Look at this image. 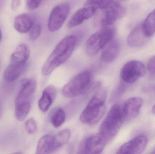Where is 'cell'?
<instances>
[{
  "instance_id": "277c9868",
  "label": "cell",
  "mask_w": 155,
  "mask_h": 154,
  "mask_svg": "<svg viewBox=\"0 0 155 154\" xmlns=\"http://www.w3.org/2000/svg\"><path fill=\"white\" fill-rule=\"evenodd\" d=\"M71 137L70 129L62 130L55 135L47 134L39 140L36 148L37 154L51 153L68 143Z\"/></svg>"
},
{
  "instance_id": "484cf974",
  "label": "cell",
  "mask_w": 155,
  "mask_h": 154,
  "mask_svg": "<svg viewBox=\"0 0 155 154\" xmlns=\"http://www.w3.org/2000/svg\"><path fill=\"white\" fill-rule=\"evenodd\" d=\"M29 37L31 40L37 39L41 34V27L39 24H34L31 30L29 31Z\"/></svg>"
},
{
  "instance_id": "e575fe53",
  "label": "cell",
  "mask_w": 155,
  "mask_h": 154,
  "mask_svg": "<svg viewBox=\"0 0 155 154\" xmlns=\"http://www.w3.org/2000/svg\"><path fill=\"white\" fill-rule=\"evenodd\" d=\"M121 1H125V0H121Z\"/></svg>"
},
{
  "instance_id": "e0dca14e",
  "label": "cell",
  "mask_w": 155,
  "mask_h": 154,
  "mask_svg": "<svg viewBox=\"0 0 155 154\" xmlns=\"http://www.w3.org/2000/svg\"><path fill=\"white\" fill-rule=\"evenodd\" d=\"M36 81L33 78L25 79L22 81L21 90L15 100V104L28 100L36 89Z\"/></svg>"
},
{
  "instance_id": "cb8c5ba5",
  "label": "cell",
  "mask_w": 155,
  "mask_h": 154,
  "mask_svg": "<svg viewBox=\"0 0 155 154\" xmlns=\"http://www.w3.org/2000/svg\"><path fill=\"white\" fill-rule=\"evenodd\" d=\"M113 0H86L84 5L86 6H94L97 10L107 6Z\"/></svg>"
},
{
  "instance_id": "d6a6232c",
  "label": "cell",
  "mask_w": 155,
  "mask_h": 154,
  "mask_svg": "<svg viewBox=\"0 0 155 154\" xmlns=\"http://www.w3.org/2000/svg\"><path fill=\"white\" fill-rule=\"evenodd\" d=\"M151 153L155 154V148L154 149V150L153 151V152H151Z\"/></svg>"
},
{
  "instance_id": "4dcf8cb0",
  "label": "cell",
  "mask_w": 155,
  "mask_h": 154,
  "mask_svg": "<svg viewBox=\"0 0 155 154\" xmlns=\"http://www.w3.org/2000/svg\"><path fill=\"white\" fill-rule=\"evenodd\" d=\"M153 112L155 115V105H154V106L153 107Z\"/></svg>"
},
{
  "instance_id": "ac0fdd59",
  "label": "cell",
  "mask_w": 155,
  "mask_h": 154,
  "mask_svg": "<svg viewBox=\"0 0 155 154\" xmlns=\"http://www.w3.org/2000/svg\"><path fill=\"white\" fill-rule=\"evenodd\" d=\"M34 25L32 17L27 13L17 15L14 20V27L16 31L21 33L30 31Z\"/></svg>"
},
{
  "instance_id": "ba28073f",
  "label": "cell",
  "mask_w": 155,
  "mask_h": 154,
  "mask_svg": "<svg viewBox=\"0 0 155 154\" xmlns=\"http://www.w3.org/2000/svg\"><path fill=\"white\" fill-rule=\"evenodd\" d=\"M145 73V67L143 62L137 60L128 61L120 71V77L126 83L133 84L142 77Z\"/></svg>"
},
{
  "instance_id": "9c48e42d",
  "label": "cell",
  "mask_w": 155,
  "mask_h": 154,
  "mask_svg": "<svg viewBox=\"0 0 155 154\" xmlns=\"http://www.w3.org/2000/svg\"><path fill=\"white\" fill-rule=\"evenodd\" d=\"M70 11V4L67 2L60 4L53 8L48 20V27L50 31L54 32L61 28L69 15Z\"/></svg>"
},
{
  "instance_id": "8fae6325",
  "label": "cell",
  "mask_w": 155,
  "mask_h": 154,
  "mask_svg": "<svg viewBox=\"0 0 155 154\" xmlns=\"http://www.w3.org/2000/svg\"><path fill=\"white\" fill-rule=\"evenodd\" d=\"M147 143L148 138L146 136H138L121 146L117 154H141L145 150Z\"/></svg>"
},
{
  "instance_id": "4316f807",
  "label": "cell",
  "mask_w": 155,
  "mask_h": 154,
  "mask_svg": "<svg viewBox=\"0 0 155 154\" xmlns=\"http://www.w3.org/2000/svg\"><path fill=\"white\" fill-rule=\"evenodd\" d=\"M42 0H26V7L29 11H33L38 8Z\"/></svg>"
},
{
  "instance_id": "2e32d148",
  "label": "cell",
  "mask_w": 155,
  "mask_h": 154,
  "mask_svg": "<svg viewBox=\"0 0 155 154\" xmlns=\"http://www.w3.org/2000/svg\"><path fill=\"white\" fill-rule=\"evenodd\" d=\"M56 96V90L52 85H48L43 91L41 97L38 102V106L43 112L49 110L55 99Z\"/></svg>"
},
{
  "instance_id": "5b68a950",
  "label": "cell",
  "mask_w": 155,
  "mask_h": 154,
  "mask_svg": "<svg viewBox=\"0 0 155 154\" xmlns=\"http://www.w3.org/2000/svg\"><path fill=\"white\" fill-rule=\"evenodd\" d=\"M91 81V74L87 71H82L73 78L63 88V95L67 98H72L87 91Z\"/></svg>"
},
{
  "instance_id": "4fadbf2b",
  "label": "cell",
  "mask_w": 155,
  "mask_h": 154,
  "mask_svg": "<svg viewBox=\"0 0 155 154\" xmlns=\"http://www.w3.org/2000/svg\"><path fill=\"white\" fill-rule=\"evenodd\" d=\"M97 9L94 6H88L77 10L72 16L68 22L70 29L77 27L84 21L92 17L96 13Z\"/></svg>"
},
{
  "instance_id": "ffe728a7",
  "label": "cell",
  "mask_w": 155,
  "mask_h": 154,
  "mask_svg": "<svg viewBox=\"0 0 155 154\" xmlns=\"http://www.w3.org/2000/svg\"><path fill=\"white\" fill-rule=\"evenodd\" d=\"M30 49L25 44H20L15 49L11 56V63L25 64L30 56Z\"/></svg>"
},
{
  "instance_id": "9a60e30c",
  "label": "cell",
  "mask_w": 155,
  "mask_h": 154,
  "mask_svg": "<svg viewBox=\"0 0 155 154\" xmlns=\"http://www.w3.org/2000/svg\"><path fill=\"white\" fill-rule=\"evenodd\" d=\"M120 49L119 42L113 38L103 49L101 59L105 63L113 62L118 56Z\"/></svg>"
},
{
  "instance_id": "f1b7e54d",
  "label": "cell",
  "mask_w": 155,
  "mask_h": 154,
  "mask_svg": "<svg viewBox=\"0 0 155 154\" xmlns=\"http://www.w3.org/2000/svg\"><path fill=\"white\" fill-rule=\"evenodd\" d=\"M147 69L150 74L155 75V55L149 60L147 63Z\"/></svg>"
},
{
  "instance_id": "30bf717a",
  "label": "cell",
  "mask_w": 155,
  "mask_h": 154,
  "mask_svg": "<svg viewBox=\"0 0 155 154\" xmlns=\"http://www.w3.org/2000/svg\"><path fill=\"white\" fill-rule=\"evenodd\" d=\"M107 143L104 137L100 133L95 134L82 143L79 148V153H101Z\"/></svg>"
},
{
  "instance_id": "8992f818",
  "label": "cell",
  "mask_w": 155,
  "mask_h": 154,
  "mask_svg": "<svg viewBox=\"0 0 155 154\" xmlns=\"http://www.w3.org/2000/svg\"><path fill=\"white\" fill-rule=\"evenodd\" d=\"M114 31L113 28L104 27L92 34L86 43V51L88 56L97 54L114 38Z\"/></svg>"
},
{
  "instance_id": "d6986e66",
  "label": "cell",
  "mask_w": 155,
  "mask_h": 154,
  "mask_svg": "<svg viewBox=\"0 0 155 154\" xmlns=\"http://www.w3.org/2000/svg\"><path fill=\"white\" fill-rule=\"evenodd\" d=\"M26 68V64L11 63L4 72V78L7 82H14L25 71Z\"/></svg>"
},
{
  "instance_id": "1f68e13d",
  "label": "cell",
  "mask_w": 155,
  "mask_h": 154,
  "mask_svg": "<svg viewBox=\"0 0 155 154\" xmlns=\"http://www.w3.org/2000/svg\"><path fill=\"white\" fill-rule=\"evenodd\" d=\"M1 39H2V33H1V30H0V41L1 40Z\"/></svg>"
},
{
  "instance_id": "603a6c76",
  "label": "cell",
  "mask_w": 155,
  "mask_h": 154,
  "mask_svg": "<svg viewBox=\"0 0 155 154\" xmlns=\"http://www.w3.org/2000/svg\"><path fill=\"white\" fill-rule=\"evenodd\" d=\"M66 115L64 110L61 108L56 109L51 117V122L54 127H61L65 122Z\"/></svg>"
},
{
  "instance_id": "52a82bcc",
  "label": "cell",
  "mask_w": 155,
  "mask_h": 154,
  "mask_svg": "<svg viewBox=\"0 0 155 154\" xmlns=\"http://www.w3.org/2000/svg\"><path fill=\"white\" fill-rule=\"evenodd\" d=\"M97 22L101 27H107L114 23L124 14L125 9L121 4L113 0L107 6L99 9Z\"/></svg>"
},
{
  "instance_id": "44dd1931",
  "label": "cell",
  "mask_w": 155,
  "mask_h": 154,
  "mask_svg": "<svg viewBox=\"0 0 155 154\" xmlns=\"http://www.w3.org/2000/svg\"><path fill=\"white\" fill-rule=\"evenodd\" d=\"M31 104L28 100L15 105V115L16 119L19 121H23L30 113Z\"/></svg>"
},
{
  "instance_id": "3957f363",
  "label": "cell",
  "mask_w": 155,
  "mask_h": 154,
  "mask_svg": "<svg viewBox=\"0 0 155 154\" xmlns=\"http://www.w3.org/2000/svg\"><path fill=\"white\" fill-rule=\"evenodd\" d=\"M123 121L121 107L118 104H115L111 107L99 128V133L104 137L107 143L116 136Z\"/></svg>"
},
{
  "instance_id": "836d02e7",
  "label": "cell",
  "mask_w": 155,
  "mask_h": 154,
  "mask_svg": "<svg viewBox=\"0 0 155 154\" xmlns=\"http://www.w3.org/2000/svg\"><path fill=\"white\" fill-rule=\"evenodd\" d=\"M0 112H1V105H0Z\"/></svg>"
},
{
  "instance_id": "83f0119b",
  "label": "cell",
  "mask_w": 155,
  "mask_h": 154,
  "mask_svg": "<svg viewBox=\"0 0 155 154\" xmlns=\"http://www.w3.org/2000/svg\"><path fill=\"white\" fill-rule=\"evenodd\" d=\"M124 89L125 87L123 84H120L118 85L117 87L115 90L114 93H113V95L112 96V99L114 100V99L118 98V97H120V96L122 95L123 92H124Z\"/></svg>"
},
{
  "instance_id": "d4e9b609",
  "label": "cell",
  "mask_w": 155,
  "mask_h": 154,
  "mask_svg": "<svg viewBox=\"0 0 155 154\" xmlns=\"http://www.w3.org/2000/svg\"><path fill=\"white\" fill-rule=\"evenodd\" d=\"M37 123L34 118H30L25 122V130L29 134H35L37 130Z\"/></svg>"
},
{
  "instance_id": "7402d4cb",
  "label": "cell",
  "mask_w": 155,
  "mask_h": 154,
  "mask_svg": "<svg viewBox=\"0 0 155 154\" xmlns=\"http://www.w3.org/2000/svg\"><path fill=\"white\" fill-rule=\"evenodd\" d=\"M143 29L149 37L155 33V9L150 13L143 23Z\"/></svg>"
},
{
  "instance_id": "5bb4252c",
  "label": "cell",
  "mask_w": 155,
  "mask_h": 154,
  "mask_svg": "<svg viewBox=\"0 0 155 154\" xmlns=\"http://www.w3.org/2000/svg\"><path fill=\"white\" fill-rule=\"evenodd\" d=\"M149 38L146 34L142 24L137 25L130 33L127 38V42L131 47L138 48L143 46Z\"/></svg>"
},
{
  "instance_id": "7c38bea8",
  "label": "cell",
  "mask_w": 155,
  "mask_h": 154,
  "mask_svg": "<svg viewBox=\"0 0 155 154\" xmlns=\"http://www.w3.org/2000/svg\"><path fill=\"white\" fill-rule=\"evenodd\" d=\"M143 103V99L139 97H134L127 99L121 107L123 121H131L135 118L139 114Z\"/></svg>"
},
{
  "instance_id": "d590c367",
  "label": "cell",
  "mask_w": 155,
  "mask_h": 154,
  "mask_svg": "<svg viewBox=\"0 0 155 154\" xmlns=\"http://www.w3.org/2000/svg\"><path fill=\"white\" fill-rule=\"evenodd\" d=\"M0 63H1V62H0Z\"/></svg>"
},
{
  "instance_id": "7a4b0ae2",
  "label": "cell",
  "mask_w": 155,
  "mask_h": 154,
  "mask_svg": "<svg viewBox=\"0 0 155 154\" xmlns=\"http://www.w3.org/2000/svg\"><path fill=\"white\" fill-rule=\"evenodd\" d=\"M107 96L106 90L99 89L80 115L81 122L86 124L94 125L101 120L106 110L105 101Z\"/></svg>"
},
{
  "instance_id": "f546056e",
  "label": "cell",
  "mask_w": 155,
  "mask_h": 154,
  "mask_svg": "<svg viewBox=\"0 0 155 154\" xmlns=\"http://www.w3.org/2000/svg\"><path fill=\"white\" fill-rule=\"evenodd\" d=\"M21 0H12L11 8L12 10L15 11L18 9L21 3Z\"/></svg>"
},
{
  "instance_id": "6da1fadb",
  "label": "cell",
  "mask_w": 155,
  "mask_h": 154,
  "mask_svg": "<svg viewBox=\"0 0 155 154\" xmlns=\"http://www.w3.org/2000/svg\"><path fill=\"white\" fill-rule=\"evenodd\" d=\"M77 38L70 35L63 39L54 48L42 68L43 75H50L71 58L76 47Z\"/></svg>"
}]
</instances>
